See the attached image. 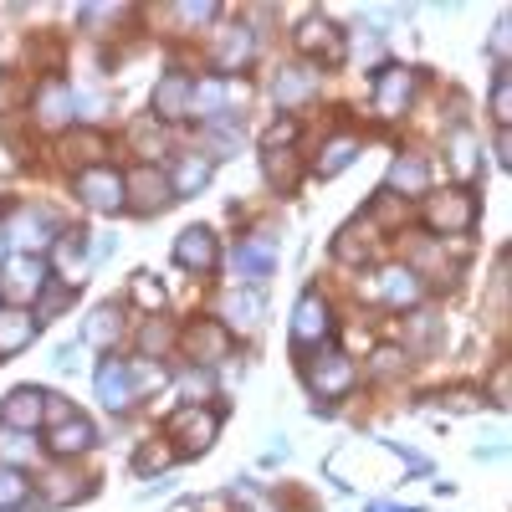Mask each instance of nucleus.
I'll use <instances>...</instances> for the list:
<instances>
[{
	"label": "nucleus",
	"instance_id": "15",
	"mask_svg": "<svg viewBox=\"0 0 512 512\" xmlns=\"http://www.w3.org/2000/svg\"><path fill=\"white\" fill-rule=\"evenodd\" d=\"M47 231H52V221H47V216H41V210H21V216L11 221V231H6V236H11L16 246H21V256H36L41 246H47V241H52Z\"/></svg>",
	"mask_w": 512,
	"mask_h": 512
},
{
	"label": "nucleus",
	"instance_id": "23",
	"mask_svg": "<svg viewBox=\"0 0 512 512\" xmlns=\"http://www.w3.org/2000/svg\"><path fill=\"white\" fill-rule=\"evenodd\" d=\"M256 323H262V297H256V292H236V297H226V323H221V328L251 333Z\"/></svg>",
	"mask_w": 512,
	"mask_h": 512
},
{
	"label": "nucleus",
	"instance_id": "26",
	"mask_svg": "<svg viewBox=\"0 0 512 512\" xmlns=\"http://www.w3.org/2000/svg\"><path fill=\"white\" fill-rule=\"evenodd\" d=\"M26 492H31V482L16 472V466H6V461H0V512L21 507V502H26Z\"/></svg>",
	"mask_w": 512,
	"mask_h": 512
},
{
	"label": "nucleus",
	"instance_id": "40",
	"mask_svg": "<svg viewBox=\"0 0 512 512\" xmlns=\"http://www.w3.org/2000/svg\"><path fill=\"white\" fill-rule=\"evenodd\" d=\"M164 344H169V328H154V323H149V328H144V349H164Z\"/></svg>",
	"mask_w": 512,
	"mask_h": 512
},
{
	"label": "nucleus",
	"instance_id": "30",
	"mask_svg": "<svg viewBox=\"0 0 512 512\" xmlns=\"http://www.w3.org/2000/svg\"><path fill=\"white\" fill-rule=\"evenodd\" d=\"M354 154H359V144H354V139H333V144H328V154H323V164H318V175H338L344 164H354Z\"/></svg>",
	"mask_w": 512,
	"mask_h": 512
},
{
	"label": "nucleus",
	"instance_id": "25",
	"mask_svg": "<svg viewBox=\"0 0 512 512\" xmlns=\"http://www.w3.org/2000/svg\"><path fill=\"white\" fill-rule=\"evenodd\" d=\"M267 180L287 195V190H297V159L287 154V149H267Z\"/></svg>",
	"mask_w": 512,
	"mask_h": 512
},
{
	"label": "nucleus",
	"instance_id": "34",
	"mask_svg": "<svg viewBox=\"0 0 512 512\" xmlns=\"http://www.w3.org/2000/svg\"><path fill=\"white\" fill-rule=\"evenodd\" d=\"M134 297H139L144 308H159V303H164V287H159L149 272H139V277H134Z\"/></svg>",
	"mask_w": 512,
	"mask_h": 512
},
{
	"label": "nucleus",
	"instance_id": "12",
	"mask_svg": "<svg viewBox=\"0 0 512 512\" xmlns=\"http://www.w3.org/2000/svg\"><path fill=\"white\" fill-rule=\"evenodd\" d=\"M41 415H47V395H41V390H16L6 405H0V420H6L11 431H21V436L36 431Z\"/></svg>",
	"mask_w": 512,
	"mask_h": 512
},
{
	"label": "nucleus",
	"instance_id": "3",
	"mask_svg": "<svg viewBox=\"0 0 512 512\" xmlns=\"http://www.w3.org/2000/svg\"><path fill=\"white\" fill-rule=\"evenodd\" d=\"M297 52H303L308 62H318V67H338L344 62V31H338L333 21H323V16H313V21H303V31H297Z\"/></svg>",
	"mask_w": 512,
	"mask_h": 512
},
{
	"label": "nucleus",
	"instance_id": "11",
	"mask_svg": "<svg viewBox=\"0 0 512 512\" xmlns=\"http://www.w3.org/2000/svg\"><path fill=\"white\" fill-rule=\"evenodd\" d=\"M175 262L190 267V272H216V236H210L205 226L180 231V241H175Z\"/></svg>",
	"mask_w": 512,
	"mask_h": 512
},
{
	"label": "nucleus",
	"instance_id": "20",
	"mask_svg": "<svg viewBox=\"0 0 512 512\" xmlns=\"http://www.w3.org/2000/svg\"><path fill=\"white\" fill-rule=\"evenodd\" d=\"M31 333H36L31 313H21V308H11V313H0V359H11V354H21V349L31 344Z\"/></svg>",
	"mask_w": 512,
	"mask_h": 512
},
{
	"label": "nucleus",
	"instance_id": "36",
	"mask_svg": "<svg viewBox=\"0 0 512 512\" xmlns=\"http://www.w3.org/2000/svg\"><path fill=\"white\" fill-rule=\"evenodd\" d=\"M77 108H82V118H103V108H108V98L103 93H82V98H72Z\"/></svg>",
	"mask_w": 512,
	"mask_h": 512
},
{
	"label": "nucleus",
	"instance_id": "9",
	"mask_svg": "<svg viewBox=\"0 0 512 512\" xmlns=\"http://www.w3.org/2000/svg\"><path fill=\"white\" fill-rule=\"evenodd\" d=\"M236 267H241V282H262L272 267H277V236L256 231L236 246Z\"/></svg>",
	"mask_w": 512,
	"mask_h": 512
},
{
	"label": "nucleus",
	"instance_id": "2",
	"mask_svg": "<svg viewBox=\"0 0 512 512\" xmlns=\"http://www.w3.org/2000/svg\"><path fill=\"white\" fill-rule=\"evenodd\" d=\"M72 190H77L82 200H88L93 210H123V205H128L123 175H113V169H103V164H88V169H77Z\"/></svg>",
	"mask_w": 512,
	"mask_h": 512
},
{
	"label": "nucleus",
	"instance_id": "10",
	"mask_svg": "<svg viewBox=\"0 0 512 512\" xmlns=\"http://www.w3.org/2000/svg\"><path fill=\"white\" fill-rule=\"evenodd\" d=\"M328 303L318 292H303L297 297V313H292V344H318V338H328Z\"/></svg>",
	"mask_w": 512,
	"mask_h": 512
},
{
	"label": "nucleus",
	"instance_id": "14",
	"mask_svg": "<svg viewBox=\"0 0 512 512\" xmlns=\"http://www.w3.org/2000/svg\"><path fill=\"white\" fill-rule=\"evenodd\" d=\"M98 400H103V410H113V415H123L128 405L139 400L134 384H128V364H103V369H98Z\"/></svg>",
	"mask_w": 512,
	"mask_h": 512
},
{
	"label": "nucleus",
	"instance_id": "21",
	"mask_svg": "<svg viewBox=\"0 0 512 512\" xmlns=\"http://www.w3.org/2000/svg\"><path fill=\"white\" fill-rule=\"evenodd\" d=\"M313 88H318V72H313V67H292V72H277V82H272V93H277V103H282V108L303 103Z\"/></svg>",
	"mask_w": 512,
	"mask_h": 512
},
{
	"label": "nucleus",
	"instance_id": "1",
	"mask_svg": "<svg viewBox=\"0 0 512 512\" xmlns=\"http://www.w3.org/2000/svg\"><path fill=\"white\" fill-rule=\"evenodd\" d=\"M221 431V410L210 405H185L169 415V441H180V451H205Z\"/></svg>",
	"mask_w": 512,
	"mask_h": 512
},
{
	"label": "nucleus",
	"instance_id": "35",
	"mask_svg": "<svg viewBox=\"0 0 512 512\" xmlns=\"http://www.w3.org/2000/svg\"><path fill=\"white\" fill-rule=\"evenodd\" d=\"M134 466H139V472H149V466H169V446H144Z\"/></svg>",
	"mask_w": 512,
	"mask_h": 512
},
{
	"label": "nucleus",
	"instance_id": "6",
	"mask_svg": "<svg viewBox=\"0 0 512 512\" xmlns=\"http://www.w3.org/2000/svg\"><path fill=\"white\" fill-rule=\"evenodd\" d=\"M123 190H134V210L139 216H159V210L175 205V185H169L159 169H134V180H123Z\"/></svg>",
	"mask_w": 512,
	"mask_h": 512
},
{
	"label": "nucleus",
	"instance_id": "13",
	"mask_svg": "<svg viewBox=\"0 0 512 512\" xmlns=\"http://www.w3.org/2000/svg\"><path fill=\"white\" fill-rule=\"evenodd\" d=\"M190 98H195V77L190 72H169L159 88H154V113L159 118H185L190 113Z\"/></svg>",
	"mask_w": 512,
	"mask_h": 512
},
{
	"label": "nucleus",
	"instance_id": "8",
	"mask_svg": "<svg viewBox=\"0 0 512 512\" xmlns=\"http://www.w3.org/2000/svg\"><path fill=\"white\" fill-rule=\"evenodd\" d=\"M41 282H47V267H41L36 256H11L6 272H0V292H6L11 303H26V297H36Z\"/></svg>",
	"mask_w": 512,
	"mask_h": 512
},
{
	"label": "nucleus",
	"instance_id": "22",
	"mask_svg": "<svg viewBox=\"0 0 512 512\" xmlns=\"http://www.w3.org/2000/svg\"><path fill=\"white\" fill-rule=\"evenodd\" d=\"M425 180H431V169H425L420 154H400L395 169H390V185H395L400 195H425Z\"/></svg>",
	"mask_w": 512,
	"mask_h": 512
},
{
	"label": "nucleus",
	"instance_id": "5",
	"mask_svg": "<svg viewBox=\"0 0 512 512\" xmlns=\"http://www.w3.org/2000/svg\"><path fill=\"white\" fill-rule=\"evenodd\" d=\"M354 379H359V369H354L344 354H323V359L308 369V384H313L318 400H344V395L354 390Z\"/></svg>",
	"mask_w": 512,
	"mask_h": 512
},
{
	"label": "nucleus",
	"instance_id": "42",
	"mask_svg": "<svg viewBox=\"0 0 512 512\" xmlns=\"http://www.w3.org/2000/svg\"><path fill=\"white\" fill-rule=\"evenodd\" d=\"M0 256H6V231H0Z\"/></svg>",
	"mask_w": 512,
	"mask_h": 512
},
{
	"label": "nucleus",
	"instance_id": "27",
	"mask_svg": "<svg viewBox=\"0 0 512 512\" xmlns=\"http://www.w3.org/2000/svg\"><path fill=\"white\" fill-rule=\"evenodd\" d=\"M118 308H98L93 313V323H88V333H82V338H88V344H98V349H108L113 344V338H118Z\"/></svg>",
	"mask_w": 512,
	"mask_h": 512
},
{
	"label": "nucleus",
	"instance_id": "28",
	"mask_svg": "<svg viewBox=\"0 0 512 512\" xmlns=\"http://www.w3.org/2000/svg\"><path fill=\"white\" fill-rule=\"evenodd\" d=\"M36 108H41V123H62V118L72 113V93H67V88H41Z\"/></svg>",
	"mask_w": 512,
	"mask_h": 512
},
{
	"label": "nucleus",
	"instance_id": "16",
	"mask_svg": "<svg viewBox=\"0 0 512 512\" xmlns=\"http://www.w3.org/2000/svg\"><path fill=\"white\" fill-rule=\"evenodd\" d=\"M47 446H52L57 456H77V451H88V446H93V425L82 420V415H67V420H57V425H52Z\"/></svg>",
	"mask_w": 512,
	"mask_h": 512
},
{
	"label": "nucleus",
	"instance_id": "19",
	"mask_svg": "<svg viewBox=\"0 0 512 512\" xmlns=\"http://www.w3.org/2000/svg\"><path fill=\"white\" fill-rule=\"evenodd\" d=\"M190 349H195V359H200V364H216V359H226V354H231V333H226L221 323H195Z\"/></svg>",
	"mask_w": 512,
	"mask_h": 512
},
{
	"label": "nucleus",
	"instance_id": "4",
	"mask_svg": "<svg viewBox=\"0 0 512 512\" xmlns=\"http://www.w3.org/2000/svg\"><path fill=\"white\" fill-rule=\"evenodd\" d=\"M415 98V72L410 67H384L374 82V113L379 118H400Z\"/></svg>",
	"mask_w": 512,
	"mask_h": 512
},
{
	"label": "nucleus",
	"instance_id": "38",
	"mask_svg": "<svg viewBox=\"0 0 512 512\" xmlns=\"http://www.w3.org/2000/svg\"><path fill=\"white\" fill-rule=\"evenodd\" d=\"M492 118L507 123V77H497V88H492Z\"/></svg>",
	"mask_w": 512,
	"mask_h": 512
},
{
	"label": "nucleus",
	"instance_id": "41",
	"mask_svg": "<svg viewBox=\"0 0 512 512\" xmlns=\"http://www.w3.org/2000/svg\"><path fill=\"white\" fill-rule=\"evenodd\" d=\"M180 16L185 21H210V16H216V6H180Z\"/></svg>",
	"mask_w": 512,
	"mask_h": 512
},
{
	"label": "nucleus",
	"instance_id": "37",
	"mask_svg": "<svg viewBox=\"0 0 512 512\" xmlns=\"http://www.w3.org/2000/svg\"><path fill=\"white\" fill-rule=\"evenodd\" d=\"M26 451H31V441H26L21 431H16V436H6V441H0V456H6V461H21Z\"/></svg>",
	"mask_w": 512,
	"mask_h": 512
},
{
	"label": "nucleus",
	"instance_id": "32",
	"mask_svg": "<svg viewBox=\"0 0 512 512\" xmlns=\"http://www.w3.org/2000/svg\"><path fill=\"white\" fill-rule=\"evenodd\" d=\"M128 384H134V395H139V390H159L164 369H159V364H128Z\"/></svg>",
	"mask_w": 512,
	"mask_h": 512
},
{
	"label": "nucleus",
	"instance_id": "17",
	"mask_svg": "<svg viewBox=\"0 0 512 512\" xmlns=\"http://www.w3.org/2000/svg\"><path fill=\"white\" fill-rule=\"evenodd\" d=\"M226 98H241V88H231V82H221V77H210V82H195L190 113H200V118H221V113H226Z\"/></svg>",
	"mask_w": 512,
	"mask_h": 512
},
{
	"label": "nucleus",
	"instance_id": "29",
	"mask_svg": "<svg viewBox=\"0 0 512 512\" xmlns=\"http://www.w3.org/2000/svg\"><path fill=\"white\" fill-rule=\"evenodd\" d=\"M210 180V159H185L180 164V175H175V195H190Z\"/></svg>",
	"mask_w": 512,
	"mask_h": 512
},
{
	"label": "nucleus",
	"instance_id": "24",
	"mask_svg": "<svg viewBox=\"0 0 512 512\" xmlns=\"http://www.w3.org/2000/svg\"><path fill=\"white\" fill-rule=\"evenodd\" d=\"M246 57H251V31H246V26H236V31H221V41H216V62H221V72L241 67Z\"/></svg>",
	"mask_w": 512,
	"mask_h": 512
},
{
	"label": "nucleus",
	"instance_id": "33",
	"mask_svg": "<svg viewBox=\"0 0 512 512\" xmlns=\"http://www.w3.org/2000/svg\"><path fill=\"white\" fill-rule=\"evenodd\" d=\"M67 303H72V287H47V292H41V303H36V313L52 318V313H62Z\"/></svg>",
	"mask_w": 512,
	"mask_h": 512
},
{
	"label": "nucleus",
	"instance_id": "31",
	"mask_svg": "<svg viewBox=\"0 0 512 512\" xmlns=\"http://www.w3.org/2000/svg\"><path fill=\"white\" fill-rule=\"evenodd\" d=\"M451 164H456V175H477V144H472V134L451 139Z\"/></svg>",
	"mask_w": 512,
	"mask_h": 512
},
{
	"label": "nucleus",
	"instance_id": "18",
	"mask_svg": "<svg viewBox=\"0 0 512 512\" xmlns=\"http://www.w3.org/2000/svg\"><path fill=\"white\" fill-rule=\"evenodd\" d=\"M379 297H384L390 308H410L415 297H420L415 272H410V267H390V272H379Z\"/></svg>",
	"mask_w": 512,
	"mask_h": 512
},
{
	"label": "nucleus",
	"instance_id": "7",
	"mask_svg": "<svg viewBox=\"0 0 512 512\" xmlns=\"http://www.w3.org/2000/svg\"><path fill=\"white\" fill-rule=\"evenodd\" d=\"M472 221H477V205H472V195H466V190H446L441 200H431V226L441 236H461Z\"/></svg>",
	"mask_w": 512,
	"mask_h": 512
},
{
	"label": "nucleus",
	"instance_id": "39",
	"mask_svg": "<svg viewBox=\"0 0 512 512\" xmlns=\"http://www.w3.org/2000/svg\"><path fill=\"white\" fill-rule=\"evenodd\" d=\"M292 134H297V123H277V128H272V134H267V149H277V144H287Z\"/></svg>",
	"mask_w": 512,
	"mask_h": 512
}]
</instances>
